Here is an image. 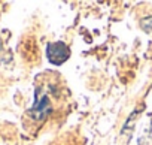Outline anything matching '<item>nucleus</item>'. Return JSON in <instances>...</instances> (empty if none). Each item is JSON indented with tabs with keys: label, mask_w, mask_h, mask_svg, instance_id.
I'll use <instances>...</instances> for the list:
<instances>
[{
	"label": "nucleus",
	"mask_w": 152,
	"mask_h": 145,
	"mask_svg": "<svg viewBox=\"0 0 152 145\" xmlns=\"http://www.w3.org/2000/svg\"><path fill=\"white\" fill-rule=\"evenodd\" d=\"M46 55L49 58L51 63L54 64H61L64 63L69 55H70V49L67 48V45H64L63 42H55V43H49L46 48Z\"/></svg>",
	"instance_id": "obj_1"
}]
</instances>
